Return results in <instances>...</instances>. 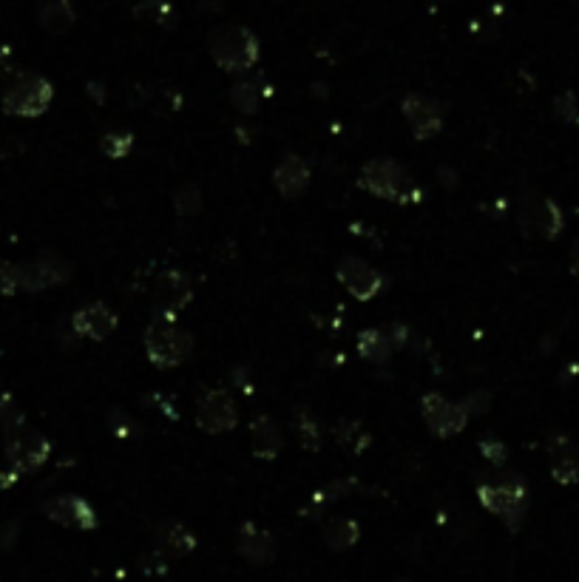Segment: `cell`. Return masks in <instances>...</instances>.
Segmentation results:
<instances>
[{
	"label": "cell",
	"instance_id": "83f0119b",
	"mask_svg": "<svg viewBox=\"0 0 579 582\" xmlns=\"http://www.w3.org/2000/svg\"><path fill=\"white\" fill-rule=\"evenodd\" d=\"M134 15L137 18H154V20H168L174 15V6L168 0H140L134 6Z\"/></svg>",
	"mask_w": 579,
	"mask_h": 582
},
{
	"label": "cell",
	"instance_id": "484cf974",
	"mask_svg": "<svg viewBox=\"0 0 579 582\" xmlns=\"http://www.w3.org/2000/svg\"><path fill=\"white\" fill-rule=\"evenodd\" d=\"M174 208L176 213H182V216L199 213V208H202V194H199V188H196V185H182V188L174 194Z\"/></svg>",
	"mask_w": 579,
	"mask_h": 582
},
{
	"label": "cell",
	"instance_id": "7402d4cb",
	"mask_svg": "<svg viewBox=\"0 0 579 582\" xmlns=\"http://www.w3.org/2000/svg\"><path fill=\"white\" fill-rule=\"evenodd\" d=\"M40 23L54 32V35H60V32H69L71 23H74V6H71V0H49L43 9H40Z\"/></svg>",
	"mask_w": 579,
	"mask_h": 582
},
{
	"label": "cell",
	"instance_id": "ba28073f",
	"mask_svg": "<svg viewBox=\"0 0 579 582\" xmlns=\"http://www.w3.org/2000/svg\"><path fill=\"white\" fill-rule=\"evenodd\" d=\"M401 111H404L406 123L412 128V134L418 140H432L443 131V123H446V114H443V106H440L435 97H426V94H406L404 103H401Z\"/></svg>",
	"mask_w": 579,
	"mask_h": 582
},
{
	"label": "cell",
	"instance_id": "e0dca14e",
	"mask_svg": "<svg viewBox=\"0 0 579 582\" xmlns=\"http://www.w3.org/2000/svg\"><path fill=\"white\" fill-rule=\"evenodd\" d=\"M284 438H281L279 424L270 415H259L250 424V449L259 460H276L279 458Z\"/></svg>",
	"mask_w": 579,
	"mask_h": 582
},
{
	"label": "cell",
	"instance_id": "2e32d148",
	"mask_svg": "<svg viewBox=\"0 0 579 582\" xmlns=\"http://www.w3.org/2000/svg\"><path fill=\"white\" fill-rule=\"evenodd\" d=\"M193 299L191 282L182 270H165L157 279V301L162 304L165 313H176L182 310L188 301Z\"/></svg>",
	"mask_w": 579,
	"mask_h": 582
},
{
	"label": "cell",
	"instance_id": "5bb4252c",
	"mask_svg": "<svg viewBox=\"0 0 579 582\" xmlns=\"http://www.w3.org/2000/svg\"><path fill=\"white\" fill-rule=\"evenodd\" d=\"M236 548H239V554L245 557L247 563H253V565L273 563V557H276L273 534H270L267 529H262L259 523H245V526L239 529Z\"/></svg>",
	"mask_w": 579,
	"mask_h": 582
},
{
	"label": "cell",
	"instance_id": "8992f818",
	"mask_svg": "<svg viewBox=\"0 0 579 582\" xmlns=\"http://www.w3.org/2000/svg\"><path fill=\"white\" fill-rule=\"evenodd\" d=\"M421 412L426 426H429L432 435H438V438H455V435H460V432L469 426V418H472L466 404H455V401L443 398L438 392L423 395Z\"/></svg>",
	"mask_w": 579,
	"mask_h": 582
},
{
	"label": "cell",
	"instance_id": "f546056e",
	"mask_svg": "<svg viewBox=\"0 0 579 582\" xmlns=\"http://www.w3.org/2000/svg\"><path fill=\"white\" fill-rule=\"evenodd\" d=\"M571 276L579 282V242L574 245V250H571Z\"/></svg>",
	"mask_w": 579,
	"mask_h": 582
},
{
	"label": "cell",
	"instance_id": "8fae6325",
	"mask_svg": "<svg viewBox=\"0 0 579 582\" xmlns=\"http://www.w3.org/2000/svg\"><path fill=\"white\" fill-rule=\"evenodd\" d=\"M71 327L80 338H91V341H106L114 330H117V313L103 304V301H94L83 310H77L71 318Z\"/></svg>",
	"mask_w": 579,
	"mask_h": 582
},
{
	"label": "cell",
	"instance_id": "4316f807",
	"mask_svg": "<svg viewBox=\"0 0 579 582\" xmlns=\"http://www.w3.org/2000/svg\"><path fill=\"white\" fill-rule=\"evenodd\" d=\"M554 117L560 123H577L579 120V100L574 91H562L554 97Z\"/></svg>",
	"mask_w": 579,
	"mask_h": 582
},
{
	"label": "cell",
	"instance_id": "44dd1931",
	"mask_svg": "<svg viewBox=\"0 0 579 582\" xmlns=\"http://www.w3.org/2000/svg\"><path fill=\"white\" fill-rule=\"evenodd\" d=\"M264 83L262 80H242L230 89V103L242 114H256L262 106Z\"/></svg>",
	"mask_w": 579,
	"mask_h": 582
},
{
	"label": "cell",
	"instance_id": "ffe728a7",
	"mask_svg": "<svg viewBox=\"0 0 579 582\" xmlns=\"http://www.w3.org/2000/svg\"><path fill=\"white\" fill-rule=\"evenodd\" d=\"M358 537H361V529H358V523L350 520V517L333 520L324 529V543H327V548H333V551H347V548L358 543Z\"/></svg>",
	"mask_w": 579,
	"mask_h": 582
},
{
	"label": "cell",
	"instance_id": "9a60e30c",
	"mask_svg": "<svg viewBox=\"0 0 579 582\" xmlns=\"http://www.w3.org/2000/svg\"><path fill=\"white\" fill-rule=\"evenodd\" d=\"M46 514L57 520V523H66L74 529H94L97 526V514L88 506L86 500L66 494V497H54L52 503H46Z\"/></svg>",
	"mask_w": 579,
	"mask_h": 582
},
{
	"label": "cell",
	"instance_id": "6da1fadb",
	"mask_svg": "<svg viewBox=\"0 0 579 582\" xmlns=\"http://www.w3.org/2000/svg\"><path fill=\"white\" fill-rule=\"evenodd\" d=\"M208 54L211 60L228 74H245L259 63V37L253 35L247 26L236 23H222L208 32Z\"/></svg>",
	"mask_w": 579,
	"mask_h": 582
},
{
	"label": "cell",
	"instance_id": "603a6c76",
	"mask_svg": "<svg viewBox=\"0 0 579 582\" xmlns=\"http://www.w3.org/2000/svg\"><path fill=\"white\" fill-rule=\"evenodd\" d=\"M335 441L347 455H364V449L372 443V435L358 421H341L335 429Z\"/></svg>",
	"mask_w": 579,
	"mask_h": 582
},
{
	"label": "cell",
	"instance_id": "3957f363",
	"mask_svg": "<svg viewBox=\"0 0 579 582\" xmlns=\"http://www.w3.org/2000/svg\"><path fill=\"white\" fill-rule=\"evenodd\" d=\"M361 188L378 199L398 202V205H412L421 199V188L415 185V179L409 177V171L404 165H398L395 159L386 157L369 159L361 168Z\"/></svg>",
	"mask_w": 579,
	"mask_h": 582
},
{
	"label": "cell",
	"instance_id": "d4e9b609",
	"mask_svg": "<svg viewBox=\"0 0 579 582\" xmlns=\"http://www.w3.org/2000/svg\"><path fill=\"white\" fill-rule=\"evenodd\" d=\"M131 148H134V134L131 131H106L100 137V151L111 159L128 157Z\"/></svg>",
	"mask_w": 579,
	"mask_h": 582
},
{
	"label": "cell",
	"instance_id": "277c9868",
	"mask_svg": "<svg viewBox=\"0 0 579 582\" xmlns=\"http://www.w3.org/2000/svg\"><path fill=\"white\" fill-rule=\"evenodd\" d=\"M477 500L486 512L497 514L509 529H517L528 509V489L520 477H497L477 486Z\"/></svg>",
	"mask_w": 579,
	"mask_h": 582
},
{
	"label": "cell",
	"instance_id": "5b68a950",
	"mask_svg": "<svg viewBox=\"0 0 579 582\" xmlns=\"http://www.w3.org/2000/svg\"><path fill=\"white\" fill-rule=\"evenodd\" d=\"M517 228L528 239L551 242L565 228V216H562L560 205L554 199L528 194L517 202Z\"/></svg>",
	"mask_w": 579,
	"mask_h": 582
},
{
	"label": "cell",
	"instance_id": "30bf717a",
	"mask_svg": "<svg viewBox=\"0 0 579 582\" xmlns=\"http://www.w3.org/2000/svg\"><path fill=\"white\" fill-rule=\"evenodd\" d=\"M52 103V86L43 77H23L15 89L6 94V106L15 114H43Z\"/></svg>",
	"mask_w": 579,
	"mask_h": 582
},
{
	"label": "cell",
	"instance_id": "7c38bea8",
	"mask_svg": "<svg viewBox=\"0 0 579 582\" xmlns=\"http://www.w3.org/2000/svg\"><path fill=\"white\" fill-rule=\"evenodd\" d=\"M548 469H551L554 483H560V486L579 483V443L557 435L548 443Z\"/></svg>",
	"mask_w": 579,
	"mask_h": 582
},
{
	"label": "cell",
	"instance_id": "4fadbf2b",
	"mask_svg": "<svg viewBox=\"0 0 579 582\" xmlns=\"http://www.w3.org/2000/svg\"><path fill=\"white\" fill-rule=\"evenodd\" d=\"M310 165L304 162L296 154H290V157H284L273 168V185H276V191H279L284 199H299L307 188H310Z\"/></svg>",
	"mask_w": 579,
	"mask_h": 582
},
{
	"label": "cell",
	"instance_id": "ac0fdd59",
	"mask_svg": "<svg viewBox=\"0 0 579 582\" xmlns=\"http://www.w3.org/2000/svg\"><path fill=\"white\" fill-rule=\"evenodd\" d=\"M193 548H196V537H193L191 531L185 529L182 523L168 520V523H162L157 529L159 554H165V557H171V560H182V557L191 554Z\"/></svg>",
	"mask_w": 579,
	"mask_h": 582
},
{
	"label": "cell",
	"instance_id": "52a82bcc",
	"mask_svg": "<svg viewBox=\"0 0 579 582\" xmlns=\"http://www.w3.org/2000/svg\"><path fill=\"white\" fill-rule=\"evenodd\" d=\"M239 424V409L225 389H208L196 404V426L208 435L233 432Z\"/></svg>",
	"mask_w": 579,
	"mask_h": 582
},
{
	"label": "cell",
	"instance_id": "9c48e42d",
	"mask_svg": "<svg viewBox=\"0 0 579 582\" xmlns=\"http://www.w3.org/2000/svg\"><path fill=\"white\" fill-rule=\"evenodd\" d=\"M335 276H338V282L344 284V290L350 293L352 299L358 301H372L384 287V276L358 256H344L335 267Z\"/></svg>",
	"mask_w": 579,
	"mask_h": 582
},
{
	"label": "cell",
	"instance_id": "cb8c5ba5",
	"mask_svg": "<svg viewBox=\"0 0 579 582\" xmlns=\"http://www.w3.org/2000/svg\"><path fill=\"white\" fill-rule=\"evenodd\" d=\"M296 435H299V443L307 452H318L321 449V426H318L316 415L310 409H304V406L296 409Z\"/></svg>",
	"mask_w": 579,
	"mask_h": 582
},
{
	"label": "cell",
	"instance_id": "7a4b0ae2",
	"mask_svg": "<svg viewBox=\"0 0 579 582\" xmlns=\"http://www.w3.org/2000/svg\"><path fill=\"white\" fill-rule=\"evenodd\" d=\"M145 353L159 370H171L185 364L193 353V338L188 330L176 324L174 313H157L145 330Z\"/></svg>",
	"mask_w": 579,
	"mask_h": 582
},
{
	"label": "cell",
	"instance_id": "f1b7e54d",
	"mask_svg": "<svg viewBox=\"0 0 579 582\" xmlns=\"http://www.w3.org/2000/svg\"><path fill=\"white\" fill-rule=\"evenodd\" d=\"M477 449H480V455L494 463V466H503L506 460H509V446L503 441H497V438H483V441L477 443Z\"/></svg>",
	"mask_w": 579,
	"mask_h": 582
},
{
	"label": "cell",
	"instance_id": "d6986e66",
	"mask_svg": "<svg viewBox=\"0 0 579 582\" xmlns=\"http://www.w3.org/2000/svg\"><path fill=\"white\" fill-rule=\"evenodd\" d=\"M355 347H358V355L369 361V364H384L386 358L392 355V344H389V338H386L384 330H375V327H369V330H361L358 333V341H355Z\"/></svg>",
	"mask_w": 579,
	"mask_h": 582
}]
</instances>
